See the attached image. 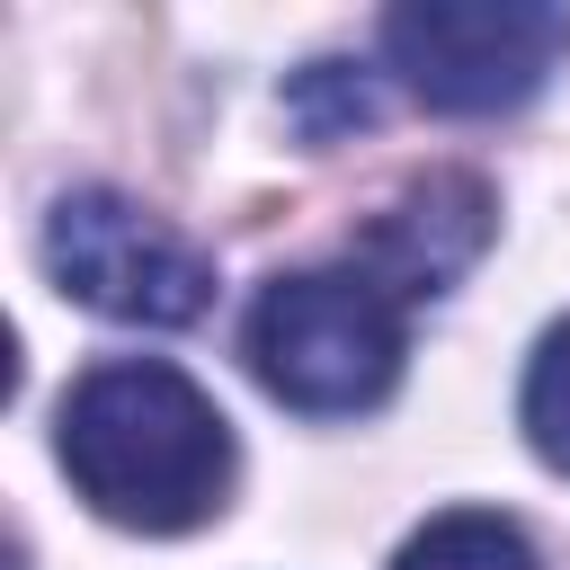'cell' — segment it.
<instances>
[{"label":"cell","instance_id":"6da1fadb","mask_svg":"<svg viewBox=\"0 0 570 570\" xmlns=\"http://www.w3.org/2000/svg\"><path fill=\"white\" fill-rule=\"evenodd\" d=\"M71 490L134 534H187L232 499V419L169 356H107L62 392Z\"/></svg>","mask_w":570,"mask_h":570},{"label":"cell","instance_id":"ba28073f","mask_svg":"<svg viewBox=\"0 0 570 570\" xmlns=\"http://www.w3.org/2000/svg\"><path fill=\"white\" fill-rule=\"evenodd\" d=\"M374 71H356V62H303L294 80H285V116L312 134V142H338V134H356V125H374Z\"/></svg>","mask_w":570,"mask_h":570},{"label":"cell","instance_id":"7a4b0ae2","mask_svg":"<svg viewBox=\"0 0 570 570\" xmlns=\"http://www.w3.org/2000/svg\"><path fill=\"white\" fill-rule=\"evenodd\" d=\"M240 356L267 401H285L303 419H356L401 383L410 312L365 267H294V276L258 285V303L240 321Z\"/></svg>","mask_w":570,"mask_h":570},{"label":"cell","instance_id":"3957f363","mask_svg":"<svg viewBox=\"0 0 570 570\" xmlns=\"http://www.w3.org/2000/svg\"><path fill=\"white\" fill-rule=\"evenodd\" d=\"M570 45V9L552 0H401L383 9V62L436 116H508L525 107Z\"/></svg>","mask_w":570,"mask_h":570},{"label":"cell","instance_id":"277c9868","mask_svg":"<svg viewBox=\"0 0 570 570\" xmlns=\"http://www.w3.org/2000/svg\"><path fill=\"white\" fill-rule=\"evenodd\" d=\"M45 276L134 330H187L214 303V258L116 187H71L45 214Z\"/></svg>","mask_w":570,"mask_h":570},{"label":"cell","instance_id":"52a82bcc","mask_svg":"<svg viewBox=\"0 0 570 570\" xmlns=\"http://www.w3.org/2000/svg\"><path fill=\"white\" fill-rule=\"evenodd\" d=\"M517 428H525V445H534L552 472H570V321H552V330L534 338L525 383H517Z\"/></svg>","mask_w":570,"mask_h":570},{"label":"cell","instance_id":"8992f818","mask_svg":"<svg viewBox=\"0 0 570 570\" xmlns=\"http://www.w3.org/2000/svg\"><path fill=\"white\" fill-rule=\"evenodd\" d=\"M392 570H534V543L499 508H445L392 552Z\"/></svg>","mask_w":570,"mask_h":570},{"label":"cell","instance_id":"5b68a950","mask_svg":"<svg viewBox=\"0 0 570 570\" xmlns=\"http://www.w3.org/2000/svg\"><path fill=\"white\" fill-rule=\"evenodd\" d=\"M490 232H499L490 178H472V169H428V178H410V187L356 232V258H347V267H365V276L410 312V303L454 294V276L490 249Z\"/></svg>","mask_w":570,"mask_h":570}]
</instances>
